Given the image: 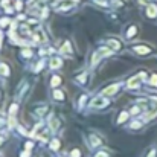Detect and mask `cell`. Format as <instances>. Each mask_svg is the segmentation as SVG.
Instances as JSON below:
<instances>
[{
	"label": "cell",
	"mask_w": 157,
	"mask_h": 157,
	"mask_svg": "<svg viewBox=\"0 0 157 157\" xmlns=\"http://www.w3.org/2000/svg\"><path fill=\"white\" fill-rule=\"evenodd\" d=\"M116 90H117V86H110V87H107L104 90V96H108V95L116 93Z\"/></svg>",
	"instance_id": "6"
},
{
	"label": "cell",
	"mask_w": 157,
	"mask_h": 157,
	"mask_svg": "<svg viewBox=\"0 0 157 157\" xmlns=\"http://www.w3.org/2000/svg\"><path fill=\"white\" fill-rule=\"evenodd\" d=\"M127 117H128V113H121V116H119V119H117V124H122L124 121H127Z\"/></svg>",
	"instance_id": "12"
},
{
	"label": "cell",
	"mask_w": 157,
	"mask_h": 157,
	"mask_svg": "<svg viewBox=\"0 0 157 157\" xmlns=\"http://www.w3.org/2000/svg\"><path fill=\"white\" fill-rule=\"evenodd\" d=\"M78 81H79V82H84V81H86V73L81 75V76H78Z\"/></svg>",
	"instance_id": "20"
},
{
	"label": "cell",
	"mask_w": 157,
	"mask_h": 157,
	"mask_svg": "<svg viewBox=\"0 0 157 157\" xmlns=\"http://www.w3.org/2000/svg\"><path fill=\"white\" fill-rule=\"evenodd\" d=\"M92 105H93V107H104V105H107V101H105L104 98H96Z\"/></svg>",
	"instance_id": "5"
},
{
	"label": "cell",
	"mask_w": 157,
	"mask_h": 157,
	"mask_svg": "<svg viewBox=\"0 0 157 157\" xmlns=\"http://www.w3.org/2000/svg\"><path fill=\"white\" fill-rule=\"evenodd\" d=\"M134 51L139 53V55H147V53H150V49H148L147 46H136Z\"/></svg>",
	"instance_id": "3"
},
{
	"label": "cell",
	"mask_w": 157,
	"mask_h": 157,
	"mask_svg": "<svg viewBox=\"0 0 157 157\" xmlns=\"http://www.w3.org/2000/svg\"><path fill=\"white\" fill-rule=\"evenodd\" d=\"M61 67V59L59 58H52L51 59V69H58Z\"/></svg>",
	"instance_id": "7"
},
{
	"label": "cell",
	"mask_w": 157,
	"mask_h": 157,
	"mask_svg": "<svg viewBox=\"0 0 157 157\" xmlns=\"http://www.w3.org/2000/svg\"><path fill=\"white\" fill-rule=\"evenodd\" d=\"M147 15L148 17H157V6L156 5H150L148 8H147Z\"/></svg>",
	"instance_id": "1"
},
{
	"label": "cell",
	"mask_w": 157,
	"mask_h": 157,
	"mask_svg": "<svg viewBox=\"0 0 157 157\" xmlns=\"http://www.w3.org/2000/svg\"><path fill=\"white\" fill-rule=\"evenodd\" d=\"M8 23H9V20H8V18H2V20H0V26H6Z\"/></svg>",
	"instance_id": "19"
},
{
	"label": "cell",
	"mask_w": 157,
	"mask_h": 157,
	"mask_svg": "<svg viewBox=\"0 0 157 157\" xmlns=\"http://www.w3.org/2000/svg\"><path fill=\"white\" fill-rule=\"evenodd\" d=\"M2 142H3V139H0V144H2Z\"/></svg>",
	"instance_id": "23"
},
{
	"label": "cell",
	"mask_w": 157,
	"mask_h": 157,
	"mask_svg": "<svg viewBox=\"0 0 157 157\" xmlns=\"http://www.w3.org/2000/svg\"><path fill=\"white\" fill-rule=\"evenodd\" d=\"M78 0H59L58 5L59 6H72V5H76Z\"/></svg>",
	"instance_id": "4"
},
{
	"label": "cell",
	"mask_w": 157,
	"mask_h": 157,
	"mask_svg": "<svg viewBox=\"0 0 157 157\" xmlns=\"http://www.w3.org/2000/svg\"><path fill=\"white\" fill-rule=\"evenodd\" d=\"M99 144H101V139H98L96 136H92V137H90V145H92V147H96V145H99Z\"/></svg>",
	"instance_id": "10"
},
{
	"label": "cell",
	"mask_w": 157,
	"mask_h": 157,
	"mask_svg": "<svg viewBox=\"0 0 157 157\" xmlns=\"http://www.w3.org/2000/svg\"><path fill=\"white\" fill-rule=\"evenodd\" d=\"M136 32H137V29H136V28H134V26H131V28H130V31H128V32H127V37H128V38H130V37H133V35H134V34H136Z\"/></svg>",
	"instance_id": "13"
},
{
	"label": "cell",
	"mask_w": 157,
	"mask_h": 157,
	"mask_svg": "<svg viewBox=\"0 0 157 157\" xmlns=\"http://www.w3.org/2000/svg\"><path fill=\"white\" fill-rule=\"evenodd\" d=\"M61 52L63 53L66 52V55H72V49H70V43H69V41L64 43V46L61 48Z\"/></svg>",
	"instance_id": "8"
},
{
	"label": "cell",
	"mask_w": 157,
	"mask_h": 157,
	"mask_svg": "<svg viewBox=\"0 0 157 157\" xmlns=\"http://www.w3.org/2000/svg\"><path fill=\"white\" fill-rule=\"evenodd\" d=\"M0 73H2V75H5V76H8V75H9V70H8L6 64H0Z\"/></svg>",
	"instance_id": "11"
},
{
	"label": "cell",
	"mask_w": 157,
	"mask_h": 157,
	"mask_svg": "<svg viewBox=\"0 0 157 157\" xmlns=\"http://www.w3.org/2000/svg\"><path fill=\"white\" fill-rule=\"evenodd\" d=\"M51 148H52V150H58V148H59V142H58L56 139H53L52 142H51Z\"/></svg>",
	"instance_id": "15"
},
{
	"label": "cell",
	"mask_w": 157,
	"mask_h": 157,
	"mask_svg": "<svg viewBox=\"0 0 157 157\" xmlns=\"http://www.w3.org/2000/svg\"><path fill=\"white\" fill-rule=\"evenodd\" d=\"M70 154H72V156H79V151H78V150H73Z\"/></svg>",
	"instance_id": "21"
},
{
	"label": "cell",
	"mask_w": 157,
	"mask_h": 157,
	"mask_svg": "<svg viewBox=\"0 0 157 157\" xmlns=\"http://www.w3.org/2000/svg\"><path fill=\"white\" fill-rule=\"evenodd\" d=\"M150 84H151V86H157V75H153V76H151Z\"/></svg>",
	"instance_id": "18"
},
{
	"label": "cell",
	"mask_w": 157,
	"mask_h": 157,
	"mask_svg": "<svg viewBox=\"0 0 157 157\" xmlns=\"http://www.w3.org/2000/svg\"><path fill=\"white\" fill-rule=\"evenodd\" d=\"M17 108H18V107H17V104L11 105V108H9V114H11V116H14V113L17 111Z\"/></svg>",
	"instance_id": "17"
},
{
	"label": "cell",
	"mask_w": 157,
	"mask_h": 157,
	"mask_svg": "<svg viewBox=\"0 0 157 157\" xmlns=\"http://www.w3.org/2000/svg\"><path fill=\"white\" fill-rule=\"evenodd\" d=\"M61 82V78L59 76H53V79L51 81V86H58Z\"/></svg>",
	"instance_id": "16"
},
{
	"label": "cell",
	"mask_w": 157,
	"mask_h": 157,
	"mask_svg": "<svg viewBox=\"0 0 157 157\" xmlns=\"http://www.w3.org/2000/svg\"><path fill=\"white\" fill-rule=\"evenodd\" d=\"M108 44H110V48H111L113 51H117V49H119V43H117V40H110Z\"/></svg>",
	"instance_id": "9"
},
{
	"label": "cell",
	"mask_w": 157,
	"mask_h": 157,
	"mask_svg": "<svg viewBox=\"0 0 157 157\" xmlns=\"http://www.w3.org/2000/svg\"><path fill=\"white\" fill-rule=\"evenodd\" d=\"M23 55L25 56H31V51H23Z\"/></svg>",
	"instance_id": "22"
},
{
	"label": "cell",
	"mask_w": 157,
	"mask_h": 157,
	"mask_svg": "<svg viewBox=\"0 0 157 157\" xmlns=\"http://www.w3.org/2000/svg\"><path fill=\"white\" fill-rule=\"evenodd\" d=\"M53 98H56V99H64V95H63L59 90H55V92H53Z\"/></svg>",
	"instance_id": "14"
},
{
	"label": "cell",
	"mask_w": 157,
	"mask_h": 157,
	"mask_svg": "<svg viewBox=\"0 0 157 157\" xmlns=\"http://www.w3.org/2000/svg\"><path fill=\"white\" fill-rule=\"evenodd\" d=\"M139 84H140V79H139L137 76H134V78H131V79H130V81L127 82V86H128L130 89H134V87H137Z\"/></svg>",
	"instance_id": "2"
}]
</instances>
